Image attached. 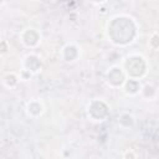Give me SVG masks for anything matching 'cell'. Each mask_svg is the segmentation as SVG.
Listing matches in <instances>:
<instances>
[{
  "mask_svg": "<svg viewBox=\"0 0 159 159\" xmlns=\"http://www.w3.org/2000/svg\"><path fill=\"white\" fill-rule=\"evenodd\" d=\"M106 36L108 41L117 47L129 46L138 37V24L135 19L129 15H114L107 22Z\"/></svg>",
  "mask_w": 159,
  "mask_h": 159,
  "instance_id": "cell-1",
  "label": "cell"
},
{
  "mask_svg": "<svg viewBox=\"0 0 159 159\" xmlns=\"http://www.w3.org/2000/svg\"><path fill=\"white\" fill-rule=\"evenodd\" d=\"M122 67L128 78L142 80L148 73V61L140 53H129L122 60Z\"/></svg>",
  "mask_w": 159,
  "mask_h": 159,
  "instance_id": "cell-2",
  "label": "cell"
},
{
  "mask_svg": "<svg viewBox=\"0 0 159 159\" xmlns=\"http://www.w3.org/2000/svg\"><path fill=\"white\" fill-rule=\"evenodd\" d=\"M86 113H87V117L91 122L102 123V122L108 119V117L111 114V107L104 99L94 98V99H91L88 102L87 108H86Z\"/></svg>",
  "mask_w": 159,
  "mask_h": 159,
  "instance_id": "cell-3",
  "label": "cell"
},
{
  "mask_svg": "<svg viewBox=\"0 0 159 159\" xmlns=\"http://www.w3.org/2000/svg\"><path fill=\"white\" fill-rule=\"evenodd\" d=\"M127 78V73L122 65H112L104 73L106 84L113 89H120Z\"/></svg>",
  "mask_w": 159,
  "mask_h": 159,
  "instance_id": "cell-4",
  "label": "cell"
},
{
  "mask_svg": "<svg viewBox=\"0 0 159 159\" xmlns=\"http://www.w3.org/2000/svg\"><path fill=\"white\" fill-rule=\"evenodd\" d=\"M20 42L27 48H36L41 42V34L35 27H26L19 35Z\"/></svg>",
  "mask_w": 159,
  "mask_h": 159,
  "instance_id": "cell-5",
  "label": "cell"
},
{
  "mask_svg": "<svg viewBox=\"0 0 159 159\" xmlns=\"http://www.w3.org/2000/svg\"><path fill=\"white\" fill-rule=\"evenodd\" d=\"M60 56H61V60L63 62H66V63H73V62H76L80 58V56H81V48L76 43L68 42V43H66L61 48Z\"/></svg>",
  "mask_w": 159,
  "mask_h": 159,
  "instance_id": "cell-6",
  "label": "cell"
},
{
  "mask_svg": "<svg viewBox=\"0 0 159 159\" xmlns=\"http://www.w3.org/2000/svg\"><path fill=\"white\" fill-rule=\"evenodd\" d=\"M21 67L29 70L30 72H32L34 75H37L39 72H41L42 70V60L39 55L31 52V53H27L24 58H22V63H21Z\"/></svg>",
  "mask_w": 159,
  "mask_h": 159,
  "instance_id": "cell-7",
  "label": "cell"
},
{
  "mask_svg": "<svg viewBox=\"0 0 159 159\" xmlns=\"http://www.w3.org/2000/svg\"><path fill=\"white\" fill-rule=\"evenodd\" d=\"M142 82L140 80H135V78H127L124 84L122 86V91L125 96L128 97H135L138 94H140L142 91Z\"/></svg>",
  "mask_w": 159,
  "mask_h": 159,
  "instance_id": "cell-8",
  "label": "cell"
},
{
  "mask_svg": "<svg viewBox=\"0 0 159 159\" xmlns=\"http://www.w3.org/2000/svg\"><path fill=\"white\" fill-rule=\"evenodd\" d=\"M25 109H26V113H27L29 117H31V118H39V117H41L43 114L45 106H43V103L40 99L34 98V99H30L26 103Z\"/></svg>",
  "mask_w": 159,
  "mask_h": 159,
  "instance_id": "cell-9",
  "label": "cell"
},
{
  "mask_svg": "<svg viewBox=\"0 0 159 159\" xmlns=\"http://www.w3.org/2000/svg\"><path fill=\"white\" fill-rule=\"evenodd\" d=\"M20 81H21V78H20L19 73H16V72H7V73H5V75L1 77V83H2V86L6 87V88H9V89L16 88V87L19 86Z\"/></svg>",
  "mask_w": 159,
  "mask_h": 159,
  "instance_id": "cell-10",
  "label": "cell"
},
{
  "mask_svg": "<svg viewBox=\"0 0 159 159\" xmlns=\"http://www.w3.org/2000/svg\"><path fill=\"white\" fill-rule=\"evenodd\" d=\"M117 123L120 128L123 129H129V128H133V125L135 124V118L132 113H128V112H123L118 116V119H117Z\"/></svg>",
  "mask_w": 159,
  "mask_h": 159,
  "instance_id": "cell-11",
  "label": "cell"
},
{
  "mask_svg": "<svg viewBox=\"0 0 159 159\" xmlns=\"http://www.w3.org/2000/svg\"><path fill=\"white\" fill-rule=\"evenodd\" d=\"M157 93H158L157 87H155L153 83H145V84L142 86L140 96H142L143 98L152 101V99H154V98L157 97Z\"/></svg>",
  "mask_w": 159,
  "mask_h": 159,
  "instance_id": "cell-12",
  "label": "cell"
},
{
  "mask_svg": "<svg viewBox=\"0 0 159 159\" xmlns=\"http://www.w3.org/2000/svg\"><path fill=\"white\" fill-rule=\"evenodd\" d=\"M148 46L153 51H159V32H153L149 36L148 40Z\"/></svg>",
  "mask_w": 159,
  "mask_h": 159,
  "instance_id": "cell-13",
  "label": "cell"
},
{
  "mask_svg": "<svg viewBox=\"0 0 159 159\" xmlns=\"http://www.w3.org/2000/svg\"><path fill=\"white\" fill-rule=\"evenodd\" d=\"M19 76H20L21 81H30V80L32 78V76H35V75H34L32 72H30L29 70L21 67V70H20V72H19Z\"/></svg>",
  "mask_w": 159,
  "mask_h": 159,
  "instance_id": "cell-14",
  "label": "cell"
},
{
  "mask_svg": "<svg viewBox=\"0 0 159 159\" xmlns=\"http://www.w3.org/2000/svg\"><path fill=\"white\" fill-rule=\"evenodd\" d=\"M120 157L123 158V159H135L138 155L133 152V150H130V149H127L125 152H123L122 154H120Z\"/></svg>",
  "mask_w": 159,
  "mask_h": 159,
  "instance_id": "cell-15",
  "label": "cell"
},
{
  "mask_svg": "<svg viewBox=\"0 0 159 159\" xmlns=\"http://www.w3.org/2000/svg\"><path fill=\"white\" fill-rule=\"evenodd\" d=\"M6 51H7V42L6 40H2L1 41V55L6 53Z\"/></svg>",
  "mask_w": 159,
  "mask_h": 159,
  "instance_id": "cell-16",
  "label": "cell"
},
{
  "mask_svg": "<svg viewBox=\"0 0 159 159\" xmlns=\"http://www.w3.org/2000/svg\"><path fill=\"white\" fill-rule=\"evenodd\" d=\"M89 2H92L93 5H103L107 2V0H88Z\"/></svg>",
  "mask_w": 159,
  "mask_h": 159,
  "instance_id": "cell-17",
  "label": "cell"
},
{
  "mask_svg": "<svg viewBox=\"0 0 159 159\" xmlns=\"http://www.w3.org/2000/svg\"><path fill=\"white\" fill-rule=\"evenodd\" d=\"M4 4H5V0H1V1H0V5H1V6H2V5H4Z\"/></svg>",
  "mask_w": 159,
  "mask_h": 159,
  "instance_id": "cell-18",
  "label": "cell"
}]
</instances>
